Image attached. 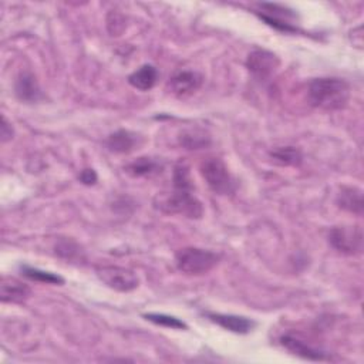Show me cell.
I'll return each instance as SVG.
<instances>
[{
	"mask_svg": "<svg viewBox=\"0 0 364 364\" xmlns=\"http://www.w3.org/2000/svg\"><path fill=\"white\" fill-rule=\"evenodd\" d=\"M307 98L316 108L326 111L340 109L344 108L350 100V85L341 78H314L309 84Z\"/></svg>",
	"mask_w": 364,
	"mask_h": 364,
	"instance_id": "cell-1",
	"label": "cell"
},
{
	"mask_svg": "<svg viewBox=\"0 0 364 364\" xmlns=\"http://www.w3.org/2000/svg\"><path fill=\"white\" fill-rule=\"evenodd\" d=\"M154 206L168 215H182L198 219L202 216V203L196 199L191 189L175 188L171 192L158 193L154 199Z\"/></svg>",
	"mask_w": 364,
	"mask_h": 364,
	"instance_id": "cell-2",
	"label": "cell"
},
{
	"mask_svg": "<svg viewBox=\"0 0 364 364\" xmlns=\"http://www.w3.org/2000/svg\"><path fill=\"white\" fill-rule=\"evenodd\" d=\"M218 262L219 255L199 247H183L175 255L178 270L191 276H199L210 272Z\"/></svg>",
	"mask_w": 364,
	"mask_h": 364,
	"instance_id": "cell-3",
	"label": "cell"
},
{
	"mask_svg": "<svg viewBox=\"0 0 364 364\" xmlns=\"http://www.w3.org/2000/svg\"><path fill=\"white\" fill-rule=\"evenodd\" d=\"M199 169L210 191L218 195H229L233 192V178L220 158L210 156L203 159Z\"/></svg>",
	"mask_w": 364,
	"mask_h": 364,
	"instance_id": "cell-4",
	"label": "cell"
},
{
	"mask_svg": "<svg viewBox=\"0 0 364 364\" xmlns=\"http://www.w3.org/2000/svg\"><path fill=\"white\" fill-rule=\"evenodd\" d=\"M95 273L107 287L117 291H131L139 284L138 276L128 267L98 266L95 269Z\"/></svg>",
	"mask_w": 364,
	"mask_h": 364,
	"instance_id": "cell-5",
	"label": "cell"
},
{
	"mask_svg": "<svg viewBox=\"0 0 364 364\" xmlns=\"http://www.w3.org/2000/svg\"><path fill=\"white\" fill-rule=\"evenodd\" d=\"M328 242L343 255H358L363 250V232L358 226H337L330 230Z\"/></svg>",
	"mask_w": 364,
	"mask_h": 364,
	"instance_id": "cell-6",
	"label": "cell"
},
{
	"mask_svg": "<svg viewBox=\"0 0 364 364\" xmlns=\"http://www.w3.org/2000/svg\"><path fill=\"white\" fill-rule=\"evenodd\" d=\"M246 67L253 77L260 81H266L276 73L279 67V58L267 50L256 48L247 55Z\"/></svg>",
	"mask_w": 364,
	"mask_h": 364,
	"instance_id": "cell-7",
	"label": "cell"
},
{
	"mask_svg": "<svg viewBox=\"0 0 364 364\" xmlns=\"http://www.w3.org/2000/svg\"><path fill=\"white\" fill-rule=\"evenodd\" d=\"M259 7L263 11V13H257L259 17L262 20H264L269 26H272L280 31H284V33H296L297 31V27H294L291 23L283 20V17L284 18L294 17L293 10L283 7L280 4H272V3H260Z\"/></svg>",
	"mask_w": 364,
	"mask_h": 364,
	"instance_id": "cell-8",
	"label": "cell"
},
{
	"mask_svg": "<svg viewBox=\"0 0 364 364\" xmlns=\"http://www.w3.org/2000/svg\"><path fill=\"white\" fill-rule=\"evenodd\" d=\"M203 82V77L198 71H191V70H183L176 73L171 81H169V88L173 95L178 98H185L193 94Z\"/></svg>",
	"mask_w": 364,
	"mask_h": 364,
	"instance_id": "cell-9",
	"label": "cell"
},
{
	"mask_svg": "<svg viewBox=\"0 0 364 364\" xmlns=\"http://www.w3.org/2000/svg\"><path fill=\"white\" fill-rule=\"evenodd\" d=\"M280 344L289 350L291 354L307 358V360H313V361H323L327 360L328 355L327 353L310 346L307 341L293 336V334H284L280 337Z\"/></svg>",
	"mask_w": 364,
	"mask_h": 364,
	"instance_id": "cell-10",
	"label": "cell"
},
{
	"mask_svg": "<svg viewBox=\"0 0 364 364\" xmlns=\"http://www.w3.org/2000/svg\"><path fill=\"white\" fill-rule=\"evenodd\" d=\"M31 294L30 287L14 279V277H1L0 283V299L3 303H23Z\"/></svg>",
	"mask_w": 364,
	"mask_h": 364,
	"instance_id": "cell-11",
	"label": "cell"
},
{
	"mask_svg": "<svg viewBox=\"0 0 364 364\" xmlns=\"http://www.w3.org/2000/svg\"><path fill=\"white\" fill-rule=\"evenodd\" d=\"M206 317L220 326L225 330H229L236 334H246L253 327L255 323L243 316H235V314H222V313H206Z\"/></svg>",
	"mask_w": 364,
	"mask_h": 364,
	"instance_id": "cell-12",
	"label": "cell"
},
{
	"mask_svg": "<svg viewBox=\"0 0 364 364\" xmlns=\"http://www.w3.org/2000/svg\"><path fill=\"white\" fill-rule=\"evenodd\" d=\"M14 92L20 101L36 102L41 98V91L36 77L30 71H21L14 82Z\"/></svg>",
	"mask_w": 364,
	"mask_h": 364,
	"instance_id": "cell-13",
	"label": "cell"
},
{
	"mask_svg": "<svg viewBox=\"0 0 364 364\" xmlns=\"http://www.w3.org/2000/svg\"><path fill=\"white\" fill-rule=\"evenodd\" d=\"M338 208L351 212V213H357L361 215L363 212V193L358 188L354 186H344L341 188L340 193L337 195L336 199Z\"/></svg>",
	"mask_w": 364,
	"mask_h": 364,
	"instance_id": "cell-14",
	"label": "cell"
},
{
	"mask_svg": "<svg viewBox=\"0 0 364 364\" xmlns=\"http://www.w3.org/2000/svg\"><path fill=\"white\" fill-rule=\"evenodd\" d=\"M156 80H158V70L151 64H145V65L139 67L128 77V82L134 88L141 90V91L151 90L155 85Z\"/></svg>",
	"mask_w": 364,
	"mask_h": 364,
	"instance_id": "cell-15",
	"label": "cell"
},
{
	"mask_svg": "<svg viewBox=\"0 0 364 364\" xmlns=\"http://www.w3.org/2000/svg\"><path fill=\"white\" fill-rule=\"evenodd\" d=\"M135 144H136L135 135L125 129H118L117 132L111 134L107 139V146L109 148V151L118 152V154H125L132 151Z\"/></svg>",
	"mask_w": 364,
	"mask_h": 364,
	"instance_id": "cell-16",
	"label": "cell"
},
{
	"mask_svg": "<svg viewBox=\"0 0 364 364\" xmlns=\"http://www.w3.org/2000/svg\"><path fill=\"white\" fill-rule=\"evenodd\" d=\"M21 274L30 280L41 282V283H47V284H63L64 283V279L61 276L51 273V272L37 269V267L21 266Z\"/></svg>",
	"mask_w": 364,
	"mask_h": 364,
	"instance_id": "cell-17",
	"label": "cell"
},
{
	"mask_svg": "<svg viewBox=\"0 0 364 364\" xmlns=\"http://www.w3.org/2000/svg\"><path fill=\"white\" fill-rule=\"evenodd\" d=\"M159 165L151 158H138L136 161L128 164L125 171L132 176H146L158 172Z\"/></svg>",
	"mask_w": 364,
	"mask_h": 364,
	"instance_id": "cell-18",
	"label": "cell"
},
{
	"mask_svg": "<svg viewBox=\"0 0 364 364\" xmlns=\"http://www.w3.org/2000/svg\"><path fill=\"white\" fill-rule=\"evenodd\" d=\"M274 162L280 165H299L301 162V154L294 146H282L274 149L272 154Z\"/></svg>",
	"mask_w": 364,
	"mask_h": 364,
	"instance_id": "cell-19",
	"label": "cell"
},
{
	"mask_svg": "<svg viewBox=\"0 0 364 364\" xmlns=\"http://www.w3.org/2000/svg\"><path fill=\"white\" fill-rule=\"evenodd\" d=\"M179 142L188 149H200L209 145V136L198 131H185L179 135Z\"/></svg>",
	"mask_w": 364,
	"mask_h": 364,
	"instance_id": "cell-20",
	"label": "cell"
},
{
	"mask_svg": "<svg viewBox=\"0 0 364 364\" xmlns=\"http://www.w3.org/2000/svg\"><path fill=\"white\" fill-rule=\"evenodd\" d=\"M144 317L148 321L155 323V324L162 326V327H169V328H176V330H182V328L186 330L188 328V326L182 320H179L173 316H168V314H162V313H146V314H144Z\"/></svg>",
	"mask_w": 364,
	"mask_h": 364,
	"instance_id": "cell-21",
	"label": "cell"
},
{
	"mask_svg": "<svg viewBox=\"0 0 364 364\" xmlns=\"http://www.w3.org/2000/svg\"><path fill=\"white\" fill-rule=\"evenodd\" d=\"M80 249H78V246L75 245V243H73V242H67V240H63V242H60L57 246H55V252L60 255V256H63V257H65V259H74L75 256H80V252H78Z\"/></svg>",
	"mask_w": 364,
	"mask_h": 364,
	"instance_id": "cell-22",
	"label": "cell"
},
{
	"mask_svg": "<svg viewBox=\"0 0 364 364\" xmlns=\"http://www.w3.org/2000/svg\"><path fill=\"white\" fill-rule=\"evenodd\" d=\"M13 138V128L10 122L6 119V117H1V125H0V139L1 142H7Z\"/></svg>",
	"mask_w": 364,
	"mask_h": 364,
	"instance_id": "cell-23",
	"label": "cell"
},
{
	"mask_svg": "<svg viewBox=\"0 0 364 364\" xmlns=\"http://www.w3.org/2000/svg\"><path fill=\"white\" fill-rule=\"evenodd\" d=\"M80 181L84 185H94L97 182V173L94 169H84L80 173Z\"/></svg>",
	"mask_w": 364,
	"mask_h": 364,
	"instance_id": "cell-24",
	"label": "cell"
}]
</instances>
